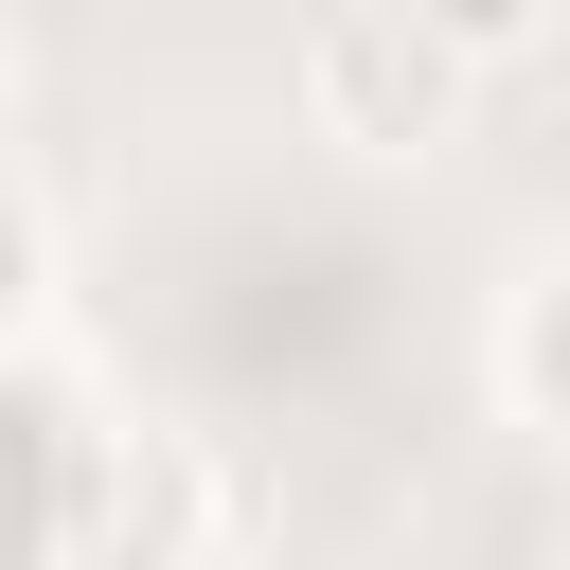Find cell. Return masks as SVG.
I'll return each instance as SVG.
<instances>
[{
  "mask_svg": "<svg viewBox=\"0 0 570 570\" xmlns=\"http://www.w3.org/2000/svg\"><path fill=\"white\" fill-rule=\"evenodd\" d=\"M0 125H18V36H0Z\"/></svg>",
  "mask_w": 570,
  "mask_h": 570,
  "instance_id": "5b68a950",
  "label": "cell"
},
{
  "mask_svg": "<svg viewBox=\"0 0 570 570\" xmlns=\"http://www.w3.org/2000/svg\"><path fill=\"white\" fill-rule=\"evenodd\" d=\"M214 534V481H196V445H71V570H178Z\"/></svg>",
  "mask_w": 570,
  "mask_h": 570,
  "instance_id": "7a4b0ae2",
  "label": "cell"
},
{
  "mask_svg": "<svg viewBox=\"0 0 570 570\" xmlns=\"http://www.w3.org/2000/svg\"><path fill=\"white\" fill-rule=\"evenodd\" d=\"M499 392H517V428H552V445H570V249L499 303Z\"/></svg>",
  "mask_w": 570,
  "mask_h": 570,
  "instance_id": "3957f363",
  "label": "cell"
},
{
  "mask_svg": "<svg viewBox=\"0 0 570 570\" xmlns=\"http://www.w3.org/2000/svg\"><path fill=\"white\" fill-rule=\"evenodd\" d=\"M517 53H534V18H303V107H321V142L410 160V142H445Z\"/></svg>",
  "mask_w": 570,
  "mask_h": 570,
  "instance_id": "6da1fadb",
  "label": "cell"
},
{
  "mask_svg": "<svg viewBox=\"0 0 570 570\" xmlns=\"http://www.w3.org/2000/svg\"><path fill=\"white\" fill-rule=\"evenodd\" d=\"M36 267H53V249H36V196L0 178V338H18V303H36Z\"/></svg>",
  "mask_w": 570,
  "mask_h": 570,
  "instance_id": "277c9868",
  "label": "cell"
}]
</instances>
